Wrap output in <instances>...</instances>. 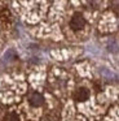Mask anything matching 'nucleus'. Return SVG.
Wrapping results in <instances>:
<instances>
[{
  "label": "nucleus",
  "instance_id": "obj_1",
  "mask_svg": "<svg viewBox=\"0 0 119 121\" xmlns=\"http://www.w3.org/2000/svg\"><path fill=\"white\" fill-rule=\"evenodd\" d=\"M84 25H85V20H84V17H83L80 13H75L74 16H72L71 21H70V26H71L74 30L83 29Z\"/></svg>",
  "mask_w": 119,
  "mask_h": 121
},
{
  "label": "nucleus",
  "instance_id": "obj_2",
  "mask_svg": "<svg viewBox=\"0 0 119 121\" xmlns=\"http://www.w3.org/2000/svg\"><path fill=\"white\" fill-rule=\"evenodd\" d=\"M28 102H30V104L32 105V107H40L44 103V98H43V95L39 94V92H32V94L30 95V98H28Z\"/></svg>",
  "mask_w": 119,
  "mask_h": 121
},
{
  "label": "nucleus",
  "instance_id": "obj_3",
  "mask_svg": "<svg viewBox=\"0 0 119 121\" xmlns=\"http://www.w3.org/2000/svg\"><path fill=\"white\" fill-rule=\"evenodd\" d=\"M74 98L78 102H84V100H87L88 98H89V91H88L87 89H84V87H80V89H78L76 91H75Z\"/></svg>",
  "mask_w": 119,
  "mask_h": 121
},
{
  "label": "nucleus",
  "instance_id": "obj_4",
  "mask_svg": "<svg viewBox=\"0 0 119 121\" xmlns=\"http://www.w3.org/2000/svg\"><path fill=\"white\" fill-rule=\"evenodd\" d=\"M4 121H20V117H18V115H16V113H8L7 116H5Z\"/></svg>",
  "mask_w": 119,
  "mask_h": 121
}]
</instances>
